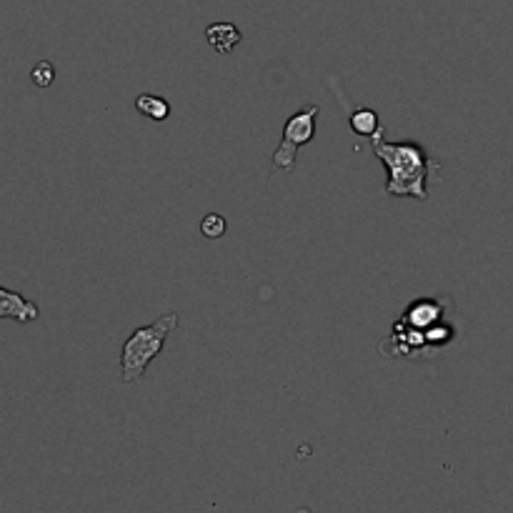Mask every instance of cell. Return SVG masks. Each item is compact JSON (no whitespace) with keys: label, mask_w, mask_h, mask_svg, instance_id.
Masks as SVG:
<instances>
[{"label":"cell","mask_w":513,"mask_h":513,"mask_svg":"<svg viewBox=\"0 0 513 513\" xmlns=\"http://www.w3.org/2000/svg\"><path fill=\"white\" fill-rule=\"evenodd\" d=\"M371 151L386 166V193L393 198H428V178L441 171V161L433 158L416 141H383V128L371 136Z\"/></svg>","instance_id":"6da1fadb"},{"label":"cell","mask_w":513,"mask_h":513,"mask_svg":"<svg viewBox=\"0 0 513 513\" xmlns=\"http://www.w3.org/2000/svg\"><path fill=\"white\" fill-rule=\"evenodd\" d=\"M178 326H181V316H178L176 311H168L163 313L158 321H153L151 326L136 328V331L126 338V343H123L121 348V358H118L123 383L143 381L153 358L161 356L168 336H171Z\"/></svg>","instance_id":"7a4b0ae2"},{"label":"cell","mask_w":513,"mask_h":513,"mask_svg":"<svg viewBox=\"0 0 513 513\" xmlns=\"http://www.w3.org/2000/svg\"><path fill=\"white\" fill-rule=\"evenodd\" d=\"M318 113L321 108L316 103H308L301 111L293 113L291 118L283 126V138L278 143L276 153H273L271 171L273 173H293L298 161V151H301L306 143H311L316 138V126H318Z\"/></svg>","instance_id":"3957f363"},{"label":"cell","mask_w":513,"mask_h":513,"mask_svg":"<svg viewBox=\"0 0 513 513\" xmlns=\"http://www.w3.org/2000/svg\"><path fill=\"white\" fill-rule=\"evenodd\" d=\"M443 321V303L436 298H421V301H413L406 308V313L401 316L403 326L418 328V331H428L431 326Z\"/></svg>","instance_id":"277c9868"},{"label":"cell","mask_w":513,"mask_h":513,"mask_svg":"<svg viewBox=\"0 0 513 513\" xmlns=\"http://www.w3.org/2000/svg\"><path fill=\"white\" fill-rule=\"evenodd\" d=\"M41 311L33 301L23 298L21 293L8 291V288L0 286V318H13L18 323H33L38 321Z\"/></svg>","instance_id":"5b68a950"},{"label":"cell","mask_w":513,"mask_h":513,"mask_svg":"<svg viewBox=\"0 0 513 513\" xmlns=\"http://www.w3.org/2000/svg\"><path fill=\"white\" fill-rule=\"evenodd\" d=\"M206 41L213 51L221 53V56H228V53L236 51L238 43L243 41V36L233 23H211V26L206 28Z\"/></svg>","instance_id":"8992f818"},{"label":"cell","mask_w":513,"mask_h":513,"mask_svg":"<svg viewBox=\"0 0 513 513\" xmlns=\"http://www.w3.org/2000/svg\"><path fill=\"white\" fill-rule=\"evenodd\" d=\"M136 111L148 121H166L171 116V103L156 93H141L136 98Z\"/></svg>","instance_id":"52a82bcc"},{"label":"cell","mask_w":513,"mask_h":513,"mask_svg":"<svg viewBox=\"0 0 513 513\" xmlns=\"http://www.w3.org/2000/svg\"><path fill=\"white\" fill-rule=\"evenodd\" d=\"M348 126H351V131L356 136L363 138H371L378 128H383L381 121H378V113L371 111V108H356L351 113V118H348Z\"/></svg>","instance_id":"ba28073f"},{"label":"cell","mask_w":513,"mask_h":513,"mask_svg":"<svg viewBox=\"0 0 513 513\" xmlns=\"http://www.w3.org/2000/svg\"><path fill=\"white\" fill-rule=\"evenodd\" d=\"M228 223L226 218L218 216V213H208V216H203L201 221V233L208 238V241H216V238H221L223 233H226Z\"/></svg>","instance_id":"9c48e42d"},{"label":"cell","mask_w":513,"mask_h":513,"mask_svg":"<svg viewBox=\"0 0 513 513\" xmlns=\"http://www.w3.org/2000/svg\"><path fill=\"white\" fill-rule=\"evenodd\" d=\"M31 78L38 88L53 86V81H56V66H53L51 61H41L36 68H33Z\"/></svg>","instance_id":"30bf717a"}]
</instances>
